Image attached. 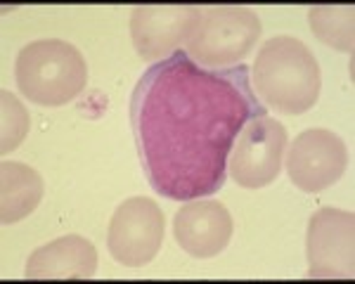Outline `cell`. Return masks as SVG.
Here are the masks:
<instances>
[{
	"label": "cell",
	"instance_id": "cell-1",
	"mask_svg": "<svg viewBox=\"0 0 355 284\" xmlns=\"http://www.w3.org/2000/svg\"><path fill=\"white\" fill-rule=\"evenodd\" d=\"M263 114L244 64L204 69L180 50L150 66L133 93L130 123L152 190L166 199L218 192L234 140Z\"/></svg>",
	"mask_w": 355,
	"mask_h": 284
},
{
	"label": "cell",
	"instance_id": "cell-2",
	"mask_svg": "<svg viewBox=\"0 0 355 284\" xmlns=\"http://www.w3.org/2000/svg\"><path fill=\"white\" fill-rule=\"evenodd\" d=\"M249 76L261 105L279 114L313 109L322 88V73L311 48L291 36H275L263 43Z\"/></svg>",
	"mask_w": 355,
	"mask_h": 284
},
{
	"label": "cell",
	"instance_id": "cell-3",
	"mask_svg": "<svg viewBox=\"0 0 355 284\" xmlns=\"http://www.w3.org/2000/svg\"><path fill=\"white\" fill-rule=\"evenodd\" d=\"M15 78L28 102L41 107H62L83 93L88 83V66L71 43L48 38L28 43L19 50Z\"/></svg>",
	"mask_w": 355,
	"mask_h": 284
},
{
	"label": "cell",
	"instance_id": "cell-4",
	"mask_svg": "<svg viewBox=\"0 0 355 284\" xmlns=\"http://www.w3.org/2000/svg\"><path fill=\"white\" fill-rule=\"evenodd\" d=\"M261 31V19L251 8L211 5L202 8V19L185 53L204 69H230L254 50Z\"/></svg>",
	"mask_w": 355,
	"mask_h": 284
},
{
	"label": "cell",
	"instance_id": "cell-5",
	"mask_svg": "<svg viewBox=\"0 0 355 284\" xmlns=\"http://www.w3.org/2000/svg\"><path fill=\"white\" fill-rule=\"evenodd\" d=\"M287 128L268 114L251 118L227 157V175L246 190H259L277 180L287 150Z\"/></svg>",
	"mask_w": 355,
	"mask_h": 284
},
{
	"label": "cell",
	"instance_id": "cell-6",
	"mask_svg": "<svg viewBox=\"0 0 355 284\" xmlns=\"http://www.w3.org/2000/svg\"><path fill=\"white\" fill-rule=\"evenodd\" d=\"M164 232L166 218L159 204L145 197H133L114 211L107 230V247L116 263L125 268H142L157 258Z\"/></svg>",
	"mask_w": 355,
	"mask_h": 284
},
{
	"label": "cell",
	"instance_id": "cell-7",
	"mask_svg": "<svg viewBox=\"0 0 355 284\" xmlns=\"http://www.w3.org/2000/svg\"><path fill=\"white\" fill-rule=\"evenodd\" d=\"M355 215L341 208H320L308 223V277L353 280L355 272Z\"/></svg>",
	"mask_w": 355,
	"mask_h": 284
},
{
	"label": "cell",
	"instance_id": "cell-8",
	"mask_svg": "<svg viewBox=\"0 0 355 284\" xmlns=\"http://www.w3.org/2000/svg\"><path fill=\"white\" fill-rule=\"evenodd\" d=\"M202 19L197 5H137L130 12V38L147 62H164L180 53Z\"/></svg>",
	"mask_w": 355,
	"mask_h": 284
},
{
	"label": "cell",
	"instance_id": "cell-9",
	"mask_svg": "<svg viewBox=\"0 0 355 284\" xmlns=\"http://www.w3.org/2000/svg\"><path fill=\"white\" fill-rule=\"evenodd\" d=\"M346 142L327 128H311L291 142L287 154L289 180L303 192H322L343 175Z\"/></svg>",
	"mask_w": 355,
	"mask_h": 284
},
{
	"label": "cell",
	"instance_id": "cell-10",
	"mask_svg": "<svg viewBox=\"0 0 355 284\" xmlns=\"http://www.w3.org/2000/svg\"><path fill=\"white\" fill-rule=\"evenodd\" d=\"M232 215L216 199H192L173 218L178 247L194 258H214L230 244Z\"/></svg>",
	"mask_w": 355,
	"mask_h": 284
},
{
	"label": "cell",
	"instance_id": "cell-11",
	"mask_svg": "<svg viewBox=\"0 0 355 284\" xmlns=\"http://www.w3.org/2000/svg\"><path fill=\"white\" fill-rule=\"evenodd\" d=\"M97 270V251L85 237L67 235L36 249L26 260V280H90Z\"/></svg>",
	"mask_w": 355,
	"mask_h": 284
},
{
	"label": "cell",
	"instance_id": "cell-12",
	"mask_svg": "<svg viewBox=\"0 0 355 284\" xmlns=\"http://www.w3.org/2000/svg\"><path fill=\"white\" fill-rule=\"evenodd\" d=\"M0 183H3V192H0V202H3L0 223L3 225L19 223L38 208L43 199V178L31 166L3 161Z\"/></svg>",
	"mask_w": 355,
	"mask_h": 284
},
{
	"label": "cell",
	"instance_id": "cell-13",
	"mask_svg": "<svg viewBox=\"0 0 355 284\" xmlns=\"http://www.w3.org/2000/svg\"><path fill=\"white\" fill-rule=\"evenodd\" d=\"M318 41L339 53H353L355 48V8L353 5H313L308 12Z\"/></svg>",
	"mask_w": 355,
	"mask_h": 284
},
{
	"label": "cell",
	"instance_id": "cell-14",
	"mask_svg": "<svg viewBox=\"0 0 355 284\" xmlns=\"http://www.w3.org/2000/svg\"><path fill=\"white\" fill-rule=\"evenodd\" d=\"M3 135H0V150L3 154H10L17 147L21 145V140L26 138L28 133V114L24 109L19 100L15 98L12 93L5 90L3 93Z\"/></svg>",
	"mask_w": 355,
	"mask_h": 284
}]
</instances>
